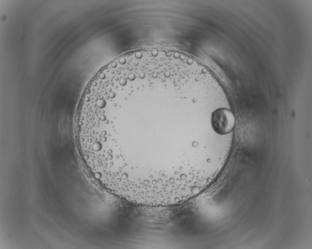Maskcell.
Wrapping results in <instances>:
<instances>
[{
	"instance_id": "cell-1",
	"label": "cell",
	"mask_w": 312,
	"mask_h": 249,
	"mask_svg": "<svg viewBox=\"0 0 312 249\" xmlns=\"http://www.w3.org/2000/svg\"><path fill=\"white\" fill-rule=\"evenodd\" d=\"M235 120L194 67L146 56L117 62L92 80L78 137L87 162L117 183L142 189L184 181L229 148Z\"/></svg>"
}]
</instances>
